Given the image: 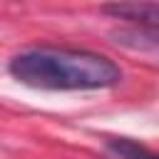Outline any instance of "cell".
I'll return each instance as SVG.
<instances>
[{
    "instance_id": "obj_1",
    "label": "cell",
    "mask_w": 159,
    "mask_h": 159,
    "mask_svg": "<svg viewBox=\"0 0 159 159\" xmlns=\"http://www.w3.org/2000/svg\"><path fill=\"white\" fill-rule=\"evenodd\" d=\"M7 70L20 84L35 89H104L122 82V70L114 60L72 47L25 50L10 60Z\"/></svg>"
},
{
    "instance_id": "obj_3",
    "label": "cell",
    "mask_w": 159,
    "mask_h": 159,
    "mask_svg": "<svg viewBox=\"0 0 159 159\" xmlns=\"http://www.w3.org/2000/svg\"><path fill=\"white\" fill-rule=\"evenodd\" d=\"M107 149L117 159H159L152 149H147L144 144H139L134 139H109Z\"/></svg>"
},
{
    "instance_id": "obj_2",
    "label": "cell",
    "mask_w": 159,
    "mask_h": 159,
    "mask_svg": "<svg viewBox=\"0 0 159 159\" xmlns=\"http://www.w3.org/2000/svg\"><path fill=\"white\" fill-rule=\"evenodd\" d=\"M102 12L127 20L132 25H144L147 30H157L159 25V5L157 2H119V5H104Z\"/></svg>"
}]
</instances>
